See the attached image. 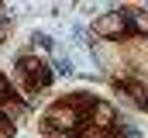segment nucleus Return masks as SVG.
Segmentation results:
<instances>
[{
  "label": "nucleus",
  "mask_w": 148,
  "mask_h": 138,
  "mask_svg": "<svg viewBox=\"0 0 148 138\" xmlns=\"http://www.w3.org/2000/svg\"><path fill=\"white\" fill-rule=\"evenodd\" d=\"M0 93H7V79L3 76H0Z\"/></svg>",
  "instance_id": "8"
},
{
  "label": "nucleus",
  "mask_w": 148,
  "mask_h": 138,
  "mask_svg": "<svg viewBox=\"0 0 148 138\" xmlns=\"http://www.w3.org/2000/svg\"><path fill=\"white\" fill-rule=\"evenodd\" d=\"M31 41H35V52H48V45H52V38H48V34H41V31L31 34Z\"/></svg>",
  "instance_id": "6"
},
{
  "label": "nucleus",
  "mask_w": 148,
  "mask_h": 138,
  "mask_svg": "<svg viewBox=\"0 0 148 138\" xmlns=\"http://www.w3.org/2000/svg\"><path fill=\"white\" fill-rule=\"evenodd\" d=\"M48 124L52 128H62V131H76L79 128V110L73 104H55L48 110Z\"/></svg>",
  "instance_id": "1"
},
{
  "label": "nucleus",
  "mask_w": 148,
  "mask_h": 138,
  "mask_svg": "<svg viewBox=\"0 0 148 138\" xmlns=\"http://www.w3.org/2000/svg\"><path fill=\"white\" fill-rule=\"evenodd\" d=\"M93 31L103 34V38H121V34L127 31V17H124V10H121V14H103V17L93 24Z\"/></svg>",
  "instance_id": "2"
},
{
  "label": "nucleus",
  "mask_w": 148,
  "mask_h": 138,
  "mask_svg": "<svg viewBox=\"0 0 148 138\" xmlns=\"http://www.w3.org/2000/svg\"><path fill=\"white\" fill-rule=\"evenodd\" d=\"M90 121H93L97 128H110L114 121H117V117H114V107L103 104V100H93V107H90Z\"/></svg>",
  "instance_id": "4"
},
{
  "label": "nucleus",
  "mask_w": 148,
  "mask_h": 138,
  "mask_svg": "<svg viewBox=\"0 0 148 138\" xmlns=\"http://www.w3.org/2000/svg\"><path fill=\"white\" fill-rule=\"evenodd\" d=\"M17 66L24 69L28 76H31V83H35V86H48V83H52V72H48V66H45L41 59H31V55H21V59H17Z\"/></svg>",
  "instance_id": "3"
},
{
  "label": "nucleus",
  "mask_w": 148,
  "mask_h": 138,
  "mask_svg": "<svg viewBox=\"0 0 148 138\" xmlns=\"http://www.w3.org/2000/svg\"><path fill=\"white\" fill-rule=\"evenodd\" d=\"M145 107H148V97H145Z\"/></svg>",
  "instance_id": "9"
},
{
  "label": "nucleus",
  "mask_w": 148,
  "mask_h": 138,
  "mask_svg": "<svg viewBox=\"0 0 148 138\" xmlns=\"http://www.w3.org/2000/svg\"><path fill=\"white\" fill-rule=\"evenodd\" d=\"M124 17L134 24V31H138V34H148V14H138V10H124Z\"/></svg>",
  "instance_id": "5"
},
{
  "label": "nucleus",
  "mask_w": 148,
  "mask_h": 138,
  "mask_svg": "<svg viewBox=\"0 0 148 138\" xmlns=\"http://www.w3.org/2000/svg\"><path fill=\"white\" fill-rule=\"evenodd\" d=\"M55 69H59L62 76H73V72H76V69H73V59H69V55H62V59L55 62Z\"/></svg>",
  "instance_id": "7"
}]
</instances>
